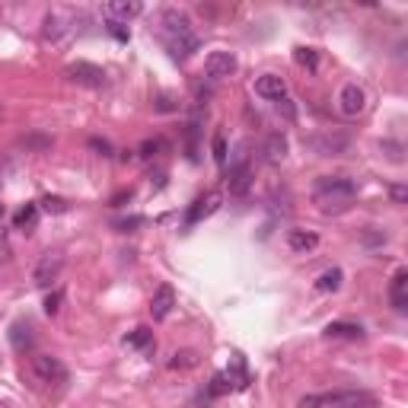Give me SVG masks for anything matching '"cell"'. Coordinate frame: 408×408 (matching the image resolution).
<instances>
[{
	"label": "cell",
	"instance_id": "6da1fadb",
	"mask_svg": "<svg viewBox=\"0 0 408 408\" xmlns=\"http://www.w3.org/2000/svg\"><path fill=\"white\" fill-rule=\"evenodd\" d=\"M357 195V182L348 176H322L312 188V198L322 211H341L351 204V198Z\"/></svg>",
	"mask_w": 408,
	"mask_h": 408
},
{
	"label": "cell",
	"instance_id": "7a4b0ae2",
	"mask_svg": "<svg viewBox=\"0 0 408 408\" xmlns=\"http://www.w3.org/2000/svg\"><path fill=\"white\" fill-rule=\"evenodd\" d=\"M300 408H376V395L357 393V389H341V393L325 395H303Z\"/></svg>",
	"mask_w": 408,
	"mask_h": 408
},
{
	"label": "cell",
	"instance_id": "3957f363",
	"mask_svg": "<svg viewBox=\"0 0 408 408\" xmlns=\"http://www.w3.org/2000/svg\"><path fill=\"white\" fill-rule=\"evenodd\" d=\"M61 271H64L61 252H45V256L39 258V265L32 268V281L39 284V287H51V284L61 277Z\"/></svg>",
	"mask_w": 408,
	"mask_h": 408
},
{
	"label": "cell",
	"instance_id": "277c9868",
	"mask_svg": "<svg viewBox=\"0 0 408 408\" xmlns=\"http://www.w3.org/2000/svg\"><path fill=\"white\" fill-rule=\"evenodd\" d=\"M32 370L42 383H64L67 380V367H64L58 357H51V354H35Z\"/></svg>",
	"mask_w": 408,
	"mask_h": 408
},
{
	"label": "cell",
	"instance_id": "5b68a950",
	"mask_svg": "<svg viewBox=\"0 0 408 408\" xmlns=\"http://www.w3.org/2000/svg\"><path fill=\"white\" fill-rule=\"evenodd\" d=\"M67 77L74 80L77 86H90V90H99V86L105 84L103 67H96V64H90V61H77V64H70V67H67Z\"/></svg>",
	"mask_w": 408,
	"mask_h": 408
},
{
	"label": "cell",
	"instance_id": "8992f818",
	"mask_svg": "<svg viewBox=\"0 0 408 408\" xmlns=\"http://www.w3.org/2000/svg\"><path fill=\"white\" fill-rule=\"evenodd\" d=\"M236 67H239V61H236L233 51H211L208 61H204V74H208L211 80H223V77H233Z\"/></svg>",
	"mask_w": 408,
	"mask_h": 408
},
{
	"label": "cell",
	"instance_id": "52a82bcc",
	"mask_svg": "<svg viewBox=\"0 0 408 408\" xmlns=\"http://www.w3.org/2000/svg\"><path fill=\"white\" fill-rule=\"evenodd\" d=\"M338 109H341V115H348V118H357L360 112L367 109V93L360 90L357 84H348V86H341V93H338Z\"/></svg>",
	"mask_w": 408,
	"mask_h": 408
},
{
	"label": "cell",
	"instance_id": "ba28073f",
	"mask_svg": "<svg viewBox=\"0 0 408 408\" xmlns=\"http://www.w3.org/2000/svg\"><path fill=\"white\" fill-rule=\"evenodd\" d=\"M103 13L109 16V22H121L125 26L128 20L144 13V4H138V0H109L103 7Z\"/></svg>",
	"mask_w": 408,
	"mask_h": 408
},
{
	"label": "cell",
	"instance_id": "9c48e42d",
	"mask_svg": "<svg viewBox=\"0 0 408 408\" xmlns=\"http://www.w3.org/2000/svg\"><path fill=\"white\" fill-rule=\"evenodd\" d=\"M221 201H223V195H221V192H208V195H204V198H198V201H195V204H192V208H188L185 223H188V227L201 223V221H204V217H211L217 208H221Z\"/></svg>",
	"mask_w": 408,
	"mask_h": 408
},
{
	"label": "cell",
	"instance_id": "30bf717a",
	"mask_svg": "<svg viewBox=\"0 0 408 408\" xmlns=\"http://www.w3.org/2000/svg\"><path fill=\"white\" fill-rule=\"evenodd\" d=\"M256 93L262 99H271V103H277V99L287 96V80H284V77H277V74H262L256 80Z\"/></svg>",
	"mask_w": 408,
	"mask_h": 408
},
{
	"label": "cell",
	"instance_id": "8fae6325",
	"mask_svg": "<svg viewBox=\"0 0 408 408\" xmlns=\"http://www.w3.org/2000/svg\"><path fill=\"white\" fill-rule=\"evenodd\" d=\"M163 26H166V39H176V35H192V16L185 10H163Z\"/></svg>",
	"mask_w": 408,
	"mask_h": 408
},
{
	"label": "cell",
	"instance_id": "7c38bea8",
	"mask_svg": "<svg viewBox=\"0 0 408 408\" xmlns=\"http://www.w3.org/2000/svg\"><path fill=\"white\" fill-rule=\"evenodd\" d=\"M176 306V291L169 287V284H163V287H157V294L150 297V316L153 319H166L169 312H173Z\"/></svg>",
	"mask_w": 408,
	"mask_h": 408
},
{
	"label": "cell",
	"instance_id": "4fadbf2b",
	"mask_svg": "<svg viewBox=\"0 0 408 408\" xmlns=\"http://www.w3.org/2000/svg\"><path fill=\"white\" fill-rule=\"evenodd\" d=\"M166 48L169 55L176 58V61H185V58H192L195 51H198V35H176V39H166Z\"/></svg>",
	"mask_w": 408,
	"mask_h": 408
},
{
	"label": "cell",
	"instance_id": "5bb4252c",
	"mask_svg": "<svg viewBox=\"0 0 408 408\" xmlns=\"http://www.w3.org/2000/svg\"><path fill=\"white\" fill-rule=\"evenodd\" d=\"M227 185H230V195H246V192H249V188H252V169H249V163H236V166L230 169Z\"/></svg>",
	"mask_w": 408,
	"mask_h": 408
},
{
	"label": "cell",
	"instance_id": "9a60e30c",
	"mask_svg": "<svg viewBox=\"0 0 408 408\" xmlns=\"http://www.w3.org/2000/svg\"><path fill=\"white\" fill-rule=\"evenodd\" d=\"M389 300L399 312L408 310V271H395L393 284H389Z\"/></svg>",
	"mask_w": 408,
	"mask_h": 408
},
{
	"label": "cell",
	"instance_id": "2e32d148",
	"mask_svg": "<svg viewBox=\"0 0 408 408\" xmlns=\"http://www.w3.org/2000/svg\"><path fill=\"white\" fill-rule=\"evenodd\" d=\"M287 246H291L294 252H310L319 246V236L312 233V230H291V233H287Z\"/></svg>",
	"mask_w": 408,
	"mask_h": 408
},
{
	"label": "cell",
	"instance_id": "e0dca14e",
	"mask_svg": "<svg viewBox=\"0 0 408 408\" xmlns=\"http://www.w3.org/2000/svg\"><path fill=\"white\" fill-rule=\"evenodd\" d=\"M325 335H329V338H351V341H357V338H364V329H360L357 322H329V325H325Z\"/></svg>",
	"mask_w": 408,
	"mask_h": 408
},
{
	"label": "cell",
	"instance_id": "ac0fdd59",
	"mask_svg": "<svg viewBox=\"0 0 408 408\" xmlns=\"http://www.w3.org/2000/svg\"><path fill=\"white\" fill-rule=\"evenodd\" d=\"M284 157H287V138L281 131L268 134V140H265V159L268 163H281Z\"/></svg>",
	"mask_w": 408,
	"mask_h": 408
},
{
	"label": "cell",
	"instance_id": "d6986e66",
	"mask_svg": "<svg viewBox=\"0 0 408 408\" xmlns=\"http://www.w3.org/2000/svg\"><path fill=\"white\" fill-rule=\"evenodd\" d=\"M341 281H345V271H341V268H329V271H322V275L316 277V291L319 294H335L341 287Z\"/></svg>",
	"mask_w": 408,
	"mask_h": 408
},
{
	"label": "cell",
	"instance_id": "ffe728a7",
	"mask_svg": "<svg viewBox=\"0 0 408 408\" xmlns=\"http://www.w3.org/2000/svg\"><path fill=\"white\" fill-rule=\"evenodd\" d=\"M10 341H13L16 351H26V348H32V329L22 322L13 325V332H10Z\"/></svg>",
	"mask_w": 408,
	"mask_h": 408
},
{
	"label": "cell",
	"instance_id": "44dd1931",
	"mask_svg": "<svg viewBox=\"0 0 408 408\" xmlns=\"http://www.w3.org/2000/svg\"><path fill=\"white\" fill-rule=\"evenodd\" d=\"M35 221H39V208H35V204H26V208H20V211L13 214L16 230H32Z\"/></svg>",
	"mask_w": 408,
	"mask_h": 408
},
{
	"label": "cell",
	"instance_id": "7402d4cb",
	"mask_svg": "<svg viewBox=\"0 0 408 408\" xmlns=\"http://www.w3.org/2000/svg\"><path fill=\"white\" fill-rule=\"evenodd\" d=\"M128 348H153V332L147 329V325H140V329H134L131 335L125 338Z\"/></svg>",
	"mask_w": 408,
	"mask_h": 408
},
{
	"label": "cell",
	"instance_id": "603a6c76",
	"mask_svg": "<svg viewBox=\"0 0 408 408\" xmlns=\"http://www.w3.org/2000/svg\"><path fill=\"white\" fill-rule=\"evenodd\" d=\"M163 150H166V140H163V138H147L144 144H140L138 153H140L144 159H150V157H159Z\"/></svg>",
	"mask_w": 408,
	"mask_h": 408
},
{
	"label": "cell",
	"instance_id": "cb8c5ba5",
	"mask_svg": "<svg viewBox=\"0 0 408 408\" xmlns=\"http://www.w3.org/2000/svg\"><path fill=\"white\" fill-rule=\"evenodd\" d=\"M294 58H297L300 67H310V70L319 67V55L312 48H297V55H294Z\"/></svg>",
	"mask_w": 408,
	"mask_h": 408
},
{
	"label": "cell",
	"instance_id": "d4e9b609",
	"mask_svg": "<svg viewBox=\"0 0 408 408\" xmlns=\"http://www.w3.org/2000/svg\"><path fill=\"white\" fill-rule=\"evenodd\" d=\"M275 109H277V115H284V118H287V121H294V118H297V109H294V99H291V96L277 99V103H275Z\"/></svg>",
	"mask_w": 408,
	"mask_h": 408
},
{
	"label": "cell",
	"instance_id": "484cf974",
	"mask_svg": "<svg viewBox=\"0 0 408 408\" xmlns=\"http://www.w3.org/2000/svg\"><path fill=\"white\" fill-rule=\"evenodd\" d=\"M230 383H233V380H230L227 374H217L214 380H211V389H208V393H211V395H223V393H230Z\"/></svg>",
	"mask_w": 408,
	"mask_h": 408
},
{
	"label": "cell",
	"instance_id": "4316f807",
	"mask_svg": "<svg viewBox=\"0 0 408 408\" xmlns=\"http://www.w3.org/2000/svg\"><path fill=\"white\" fill-rule=\"evenodd\" d=\"M214 159H217V166H227V140H223V134H214Z\"/></svg>",
	"mask_w": 408,
	"mask_h": 408
},
{
	"label": "cell",
	"instance_id": "83f0119b",
	"mask_svg": "<svg viewBox=\"0 0 408 408\" xmlns=\"http://www.w3.org/2000/svg\"><path fill=\"white\" fill-rule=\"evenodd\" d=\"M195 364H198L195 351H182V354H176V357L169 360V367H173V370H179V367H195Z\"/></svg>",
	"mask_w": 408,
	"mask_h": 408
},
{
	"label": "cell",
	"instance_id": "f1b7e54d",
	"mask_svg": "<svg viewBox=\"0 0 408 408\" xmlns=\"http://www.w3.org/2000/svg\"><path fill=\"white\" fill-rule=\"evenodd\" d=\"M42 208L48 211V214H64V211H67V201H64V198H51V195H48V198H42Z\"/></svg>",
	"mask_w": 408,
	"mask_h": 408
},
{
	"label": "cell",
	"instance_id": "f546056e",
	"mask_svg": "<svg viewBox=\"0 0 408 408\" xmlns=\"http://www.w3.org/2000/svg\"><path fill=\"white\" fill-rule=\"evenodd\" d=\"M61 300H64L61 291L48 294V297H45V312H48V316H58V310H61Z\"/></svg>",
	"mask_w": 408,
	"mask_h": 408
},
{
	"label": "cell",
	"instance_id": "4dcf8cb0",
	"mask_svg": "<svg viewBox=\"0 0 408 408\" xmlns=\"http://www.w3.org/2000/svg\"><path fill=\"white\" fill-rule=\"evenodd\" d=\"M10 256H13V246H10L7 230L0 227V262H10Z\"/></svg>",
	"mask_w": 408,
	"mask_h": 408
},
{
	"label": "cell",
	"instance_id": "1f68e13d",
	"mask_svg": "<svg viewBox=\"0 0 408 408\" xmlns=\"http://www.w3.org/2000/svg\"><path fill=\"white\" fill-rule=\"evenodd\" d=\"M144 223V217H125V221H115V230H121V233H131L134 227H140Z\"/></svg>",
	"mask_w": 408,
	"mask_h": 408
},
{
	"label": "cell",
	"instance_id": "d6a6232c",
	"mask_svg": "<svg viewBox=\"0 0 408 408\" xmlns=\"http://www.w3.org/2000/svg\"><path fill=\"white\" fill-rule=\"evenodd\" d=\"M109 32H112V35H115L118 42H128V29H125V26H121V22H109Z\"/></svg>",
	"mask_w": 408,
	"mask_h": 408
},
{
	"label": "cell",
	"instance_id": "836d02e7",
	"mask_svg": "<svg viewBox=\"0 0 408 408\" xmlns=\"http://www.w3.org/2000/svg\"><path fill=\"white\" fill-rule=\"evenodd\" d=\"M90 147H93V150H99V153H103V157H112V144H109V140L93 138V140H90Z\"/></svg>",
	"mask_w": 408,
	"mask_h": 408
},
{
	"label": "cell",
	"instance_id": "e575fe53",
	"mask_svg": "<svg viewBox=\"0 0 408 408\" xmlns=\"http://www.w3.org/2000/svg\"><path fill=\"white\" fill-rule=\"evenodd\" d=\"M408 198V192H405V185H393V201L395 204H402V201Z\"/></svg>",
	"mask_w": 408,
	"mask_h": 408
},
{
	"label": "cell",
	"instance_id": "d590c367",
	"mask_svg": "<svg viewBox=\"0 0 408 408\" xmlns=\"http://www.w3.org/2000/svg\"><path fill=\"white\" fill-rule=\"evenodd\" d=\"M125 201H131V192H118L115 198H112V204H115V208H121Z\"/></svg>",
	"mask_w": 408,
	"mask_h": 408
},
{
	"label": "cell",
	"instance_id": "8d00e7d4",
	"mask_svg": "<svg viewBox=\"0 0 408 408\" xmlns=\"http://www.w3.org/2000/svg\"><path fill=\"white\" fill-rule=\"evenodd\" d=\"M4 214H7V211H4V204H0V223H4Z\"/></svg>",
	"mask_w": 408,
	"mask_h": 408
}]
</instances>
